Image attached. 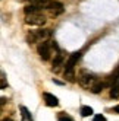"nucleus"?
<instances>
[{
	"label": "nucleus",
	"instance_id": "1",
	"mask_svg": "<svg viewBox=\"0 0 119 121\" xmlns=\"http://www.w3.org/2000/svg\"><path fill=\"white\" fill-rule=\"evenodd\" d=\"M81 57V51H75V53H72L69 56V58H68V61H66V66H65V77L68 80H74V69H75V64L78 63V60Z\"/></svg>",
	"mask_w": 119,
	"mask_h": 121
},
{
	"label": "nucleus",
	"instance_id": "2",
	"mask_svg": "<svg viewBox=\"0 0 119 121\" xmlns=\"http://www.w3.org/2000/svg\"><path fill=\"white\" fill-rule=\"evenodd\" d=\"M50 29H38V31H30L27 35V42L30 44H34V42H44L49 37H50Z\"/></svg>",
	"mask_w": 119,
	"mask_h": 121
},
{
	"label": "nucleus",
	"instance_id": "3",
	"mask_svg": "<svg viewBox=\"0 0 119 121\" xmlns=\"http://www.w3.org/2000/svg\"><path fill=\"white\" fill-rule=\"evenodd\" d=\"M78 80H79V85L82 86V88L90 89V91L94 88V85L99 82L97 77L93 73H90V72H81L79 76H78Z\"/></svg>",
	"mask_w": 119,
	"mask_h": 121
},
{
	"label": "nucleus",
	"instance_id": "4",
	"mask_svg": "<svg viewBox=\"0 0 119 121\" xmlns=\"http://www.w3.org/2000/svg\"><path fill=\"white\" fill-rule=\"evenodd\" d=\"M28 25H34V26H41V25L46 23V16L41 13H35V15H28L27 19H25Z\"/></svg>",
	"mask_w": 119,
	"mask_h": 121
},
{
	"label": "nucleus",
	"instance_id": "5",
	"mask_svg": "<svg viewBox=\"0 0 119 121\" xmlns=\"http://www.w3.org/2000/svg\"><path fill=\"white\" fill-rule=\"evenodd\" d=\"M37 53L40 54V57L43 60H49L50 58V54H52V50H50V44L47 41L44 42H40L38 47H37Z\"/></svg>",
	"mask_w": 119,
	"mask_h": 121
},
{
	"label": "nucleus",
	"instance_id": "6",
	"mask_svg": "<svg viewBox=\"0 0 119 121\" xmlns=\"http://www.w3.org/2000/svg\"><path fill=\"white\" fill-rule=\"evenodd\" d=\"M43 96H44V102H46V105H47V107H57V105H59V99L55 96V95L46 92Z\"/></svg>",
	"mask_w": 119,
	"mask_h": 121
},
{
	"label": "nucleus",
	"instance_id": "7",
	"mask_svg": "<svg viewBox=\"0 0 119 121\" xmlns=\"http://www.w3.org/2000/svg\"><path fill=\"white\" fill-rule=\"evenodd\" d=\"M40 6H37V4H27L25 6V9H24V12H25V15H35V13H40Z\"/></svg>",
	"mask_w": 119,
	"mask_h": 121
},
{
	"label": "nucleus",
	"instance_id": "8",
	"mask_svg": "<svg viewBox=\"0 0 119 121\" xmlns=\"http://www.w3.org/2000/svg\"><path fill=\"white\" fill-rule=\"evenodd\" d=\"M110 98H119V77L112 85V89H110Z\"/></svg>",
	"mask_w": 119,
	"mask_h": 121
},
{
	"label": "nucleus",
	"instance_id": "9",
	"mask_svg": "<svg viewBox=\"0 0 119 121\" xmlns=\"http://www.w3.org/2000/svg\"><path fill=\"white\" fill-rule=\"evenodd\" d=\"M106 86H109L106 80H104V82L99 80V82H97V83L94 85V88L91 89V92H93V93H99V92H101V91H103V88H106Z\"/></svg>",
	"mask_w": 119,
	"mask_h": 121
},
{
	"label": "nucleus",
	"instance_id": "10",
	"mask_svg": "<svg viewBox=\"0 0 119 121\" xmlns=\"http://www.w3.org/2000/svg\"><path fill=\"white\" fill-rule=\"evenodd\" d=\"M62 61H63L62 54H56V58H55V61H53V67H52V70H53V72H57V70H59V67L62 66Z\"/></svg>",
	"mask_w": 119,
	"mask_h": 121
},
{
	"label": "nucleus",
	"instance_id": "11",
	"mask_svg": "<svg viewBox=\"0 0 119 121\" xmlns=\"http://www.w3.org/2000/svg\"><path fill=\"white\" fill-rule=\"evenodd\" d=\"M21 114H22L24 120H27V121H32V117H31V114H30V111L25 108V107H21Z\"/></svg>",
	"mask_w": 119,
	"mask_h": 121
},
{
	"label": "nucleus",
	"instance_id": "12",
	"mask_svg": "<svg viewBox=\"0 0 119 121\" xmlns=\"http://www.w3.org/2000/svg\"><path fill=\"white\" fill-rule=\"evenodd\" d=\"M93 114V108L91 107H81V115L82 117H90Z\"/></svg>",
	"mask_w": 119,
	"mask_h": 121
},
{
	"label": "nucleus",
	"instance_id": "13",
	"mask_svg": "<svg viewBox=\"0 0 119 121\" xmlns=\"http://www.w3.org/2000/svg\"><path fill=\"white\" fill-rule=\"evenodd\" d=\"M93 121H106V117H104V115H101V114H97V115H94Z\"/></svg>",
	"mask_w": 119,
	"mask_h": 121
},
{
	"label": "nucleus",
	"instance_id": "14",
	"mask_svg": "<svg viewBox=\"0 0 119 121\" xmlns=\"http://www.w3.org/2000/svg\"><path fill=\"white\" fill-rule=\"evenodd\" d=\"M28 2H30V4H37L38 6L41 2H44V0H28Z\"/></svg>",
	"mask_w": 119,
	"mask_h": 121
},
{
	"label": "nucleus",
	"instance_id": "15",
	"mask_svg": "<svg viewBox=\"0 0 119 121\" xmlns=\"http://www.w3.org/2000/svg\"><path fill=\"white\" fill-rule=\"evenodd\" d=\"M6 88V80H5V74H2V89Z\"/></svg>",
	"mask_w": 119,
	"mask_h": 121
},
{
	"label": "nucleus",
	"instance_id": "16",
	"mask_svg": "<svg viewBox=\"0 0 119 121\" xmlns=\"http://www.w3.org/2000/svg\"><path fill=\"white\" fill-rule=\"evenodd\" d=\"M59 121H72V118H69V117H62V118H59Z\"/></svg>",
	"mask_w": 119,
	"mask_h": 121
},
{
	"label": "nucleus",
	"instance_id": "17",
	"mask_svg": "<svg viewBox=\"0 0 119 121\" xmlns=\"http://www.w3.org/2000/svg\"><path fill=\"white\" fill-rule=\"evenodd\" d=\"M113 112H116V114H119V105H116V107L113 108Z\"/></svg>",
	"mask_w": 119,
	"mask_h": 121
},
{
	"label": "nucleus",
	"instance_id": "18",
	"mask_svg": "<svg viewBox=\"0 0 119 121\" xmlns=\"http://www.w3.org/2000/svg\"><path fill=\"white\" fill-rule=\"evenodd\" d=\"M3 121H12V120H10V118H5Z\"/></svg>",
	"mask_w": 119,
	"mask_h": 121
}]
</instances>
